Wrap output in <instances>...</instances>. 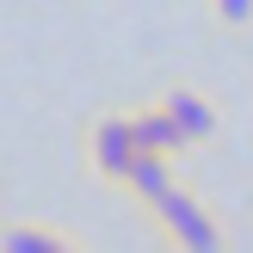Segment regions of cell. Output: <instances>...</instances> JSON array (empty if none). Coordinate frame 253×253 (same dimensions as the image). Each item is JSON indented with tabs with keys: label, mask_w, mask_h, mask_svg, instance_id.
Here are the masks:
<instances>
[{
	"label": "cell",
	"mask_w": 253,
	"mask_h": 253,
	"mask_svg": "<svg viewBox=\"0 0 253 253\" xmlns=\"http://www.w3.org/2000/svg\"><path fill=\"white\" fill-rule=\"evenodd\" d=\"M148 222H155L173 247H185V253H216L222 247V222L198 204L192 185H167V192L148 204Z\"/></svg>",
	"instance_id": "1"
},
{
	"label": "cell",
	"mask_w": 253,
	"mask_h": 253,
	"mask_svg": "<svg viewBox=\"0 0 253 253\" xmlns=\"http://www.w3.org/2000/svg\"><path fill=\"white\" fill-rule=\"evenodd\" d=\"M136 155H142V142H136L130 111H105V118H93V130H86V161H93V173L105 185H124V179H130Z\"/></svg>",
	"instance_id": "2"
},
{
	"label": "cell",
	"mask_w": 253,
	"mask_h": 253,
	"mask_svg": "<svg viewBox=\"0 0 253 253\" xmlns=\"http://www.w3.org/2000/svg\"><path fill=\"white\" fill-rule=\"evenodd\" d=\"M161 105L173 111V124L185 130V142H192V148L216 142L222 111H216V99H210V93H198V86H167V93H161Z\"/></svg>",
	"instance_id": "3"
},
{
	"label": "cell",
	"mask_w": 253,
	"mask_h": 253,
	"mask_svg": "<svg viewBox=\"0 0 253 253\" xmlns=\"http://www.w3.org/2000/svg\"><path fill=\"white\" fill-rule=\"evenodd\" d=\"M130 124H136V142H142V155H192V142H185V130L173 124V111L161 105H148V111H130Z\"/></svg>",
	"instance_id": "4"
},
{
	"label": "cell",
	"mask_w": 253,
	"mask_h": 253,
	"mask_svg": "<svg viewBox=\"0 0 253 253\" xmlns=\"http://www.w3.org/2000/svg\"><path fill=\"white\" fill-rule=\"evenodd\" d=\"M167 185H179V155H136V167H130V179L118 185V192H130L136 204H155Z\"/></svg>",
	"instance_id": "5"
},
{
	"label": "cell",
	"mask_w": 253,
	"mask_h": 253,
	"mask_svg": "<svg viewBox=\"0 0 253 253\" xmlns=\"http://www.w3.org/2000/svg\"><path fill=\"white\" fill-rule=\"evenodd\" d=\"M0 247H6V253H74L81 235L43 229V222H12V229H0Z\"/></svg>",
	"instance_id": "6"
},
{
	"label": "cell",
	"mask_w": 253,
	"mask_h": 253,
	"mask_svg": "<svg viewBox=\"0 0 253 253\" xmlns=\"http://www.w3.org/2000/svg\"><path fill=\"white\" fill-rule=\"evenodd\" d=\"M210 19H216L222 31H247L253 25V0H210Z\"/></svg>",
	"instance_id": "7"
}]
</instances>
